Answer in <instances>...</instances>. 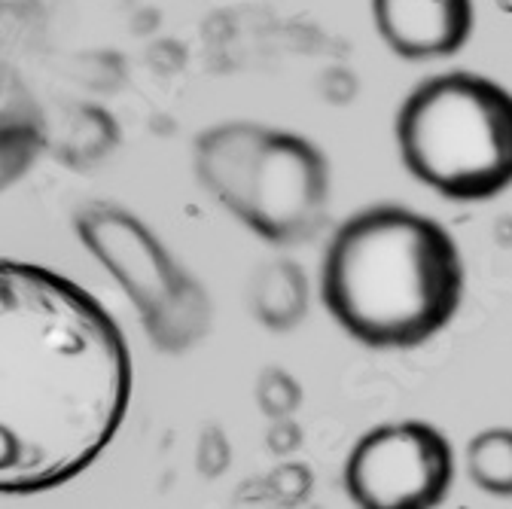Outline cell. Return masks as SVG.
Returning a JSON list of instances; mask_svg holds the SVG:
<instances>
[{"mask_svg": "<svg viewBox=\"0 0 512 509\" xmlns=\"http://www.w3.org/2000/svg\"><path fill=\"white\" fill-rule=\"evenodd\" d=\"M372 22L394 55L433 61L467 46L476 10L473 0H372Z\"/></svg>", "mask_w": 512, "mask_h": 509, "instance_id": "52a82bcc", "label": "cell"}, {"mask_svg": "<svg viewBox=\"0 0 512 509\" xmlns=\"http://www.w3.org/2000/svg\"><path fill=\"white\" fill-rule=\"evenodd\" d=\"M250 314L272 333L299 327L308 314V278L293 260H272L253 272L247 290Z\"/></svg>", "mask_w": 512, "mask_h": 509, "instance_id": "ba28073f", "label": "cell"}, {"mask_svg": "<svg viewBox=\"0 0 512 509\" xmlns=\"http://www.w3.org/2000/svg\"><path fill=\"white\" fill-rule=\"evenodd\" d=\"M74 229L125 290L156 351L186 354L208 339L214 321L208 290L171 257L138 214L110 202H89L77 208Z\"/></svg>", "mask_w": 512, "mask_h": 509, "instance_id": "5b68a950", "label": "cell"}, {"mask_svg": "<svg viewBox=\"0 0 512 509\" xmlns=\"http://www.w3.org/2000/svg\"><path fill=\"white\" fill-rule=\"evenodd\" d=\"M342 482L357 509H436L455 485V449L427 421L381 424L354 442Z\"/></svg>", "mask_w": 512, "mask_h": 509, "instance_id": "8992f818", "label": "cell"}, {"mask_svg": "<svg viewBox=\"0 0 512 509\" xmlns=\"http://www.w3.org/2000/svg\"><path fill=\"white\" fill-rule=\"evenodd\" d=\"M302 442H305V430L296 418H275L269 433H266L269 452L278 458H290L293 452L302 449Z\"/></svg>", "mask_w": 512, "mask_h": 509, "instance_id": "9a60e30c", "label": "cell"}, {"mask_svg": "<svg viewBox=\"0 0 512 509\" xmlns=\"http://www.w3.org/2000/svg\"><path fill=\"white\" fill-rule=\"evenodd\" d=\"M394 132L406 171L445 199H494L512 180V101L485 77L424 80L403 101Z\"/></svg>", "mask_w": 512, "mask_h": 509, "instance_id": "277c9868", "label": "cell"}, {"mask_svg": "<svg viewBox=\"0 0 512 509\" xmlns=\"http://www.w3.org/2000/svg\"><path fill=\"white\" fill-rule=\"evenodd\" d=\"M320 299L360 345L418 348L461 308V250L436 220L403 205H372L333 232Z\"/></svg>", "mask_w": 512, "mask_h": 509, "instance_id": "7a4b0ae2", "label": "cell"}, {"mask_svg": "<svg viewBox=\"0 0 512 509\" xmlns=\"http://www.w3.org/2000/svg\"><path fill=\"white\" fill-rule=\"evenodd\" d=\"M467 473L476 488L509 497L512 494V430L488 427L467 445Z\"/></svg>", "mask_w": 512, "mask_h": 509, "instance_id": "9c48e42d", "label": "cell"}, {"mask_svg": "<svg viewBox=\"0 0 512 509\" xmlns=\"http://www.w3.org/2000/svg\"><path fill=\"white\" fill-rule=\"evenodd\" d=\"M266 485H269V494H272L275 503H281V506H299L302 500L311 497L314 473L305 464L287 461V464H281V467H275L269 473Z\"/></svg>", "mask_w": 512, "mask_h": 509, "instance_id": "4fadbf2b", "label": "cell"}, {"mask_svg": "<svg viewBox=\"0 0 512 509\" xmlns=\"http://www.w3.org/2000/svg\"><path fill=\"white\" fill-rule=\"evenodd\" d=\"M229 461H232V445H229L226 433L217 424L205 427L202 436H199V445H196V467H199V473L214 479V476L226 473Z\"/></svg>", "mask_w": 512, "mask_h": 509, "instance_id": "5bb4252c", "label": "cell"}, {"mask_svg": "<svg viewBox=\"0 0 512 509\" xmlns=\"http://www.w3.org/2000/svg\"><path fill=\"white\" fill-rule=\"evenodd\" d=\"M305 394L299 381L281 369V366H266L256 375V406L263 409L266 418H293L302 406Z\"/></svg>", "mask_w": 512, "mask_h": 509, "instance_id": "7c38bea8", "label": "cell"}, {"mask_svg": "<svg viewBox=\"0 0 512 509\" xmlns=\"http://www.w3.org/2000/svg\"><path fill=\"white\" fill-rule=\"evenodd\" d=\"M46 147V129L34 119H0V193L28 174L40 150Z\"/></svg>", "mask_w": 512, "mask_h": 509, "instance_id": "8fae6325", "label": "cell"}, {"mask_svg": "<svg viewBox=\"0 0 512 509\" xmlns=\"http://www.w3.org/2000/svg\"><path fill=\"white\" fill-rule=\"evenodd\" d=\"M116 147V125L98 107H86L80 119H74L71 132L55 144V153L77 171H86L98 159H104Z\"/></svg>", "mask_w": 512, "mask_h": 509, "instance_id": "30bf717a", "label": "cell"}, {"mask_svg": "<svg viewBox=\"0 0 512 509\" xmlns=\"http://www.w3.org/2000/svg\"><path fill=\"white\" fill-rule=\"evenodd\" d=\"M135 363L113 314L40 263L0 260V494L83 476L116 439Z\"/></svg>", "mask_w": 512, "mask_h": 509, "instance_id": "6da1fadb", "label": "cell"}, {"mask_svg": "<svg viewBox=\"0 0 512 509\" xmlns=\"http://www.w3.org/2000/svg\"><path fill=\"white\" fill-rule=\"evenodd\" d=\"M199 183L269 244L311 241L327 223L333 177L314 141L260 122H223L192 150Z\"/></svg>", "mask_w": 512, "mask_h": 509, "instance_id": "3957f363", "label": "cell"}]
</instances>
